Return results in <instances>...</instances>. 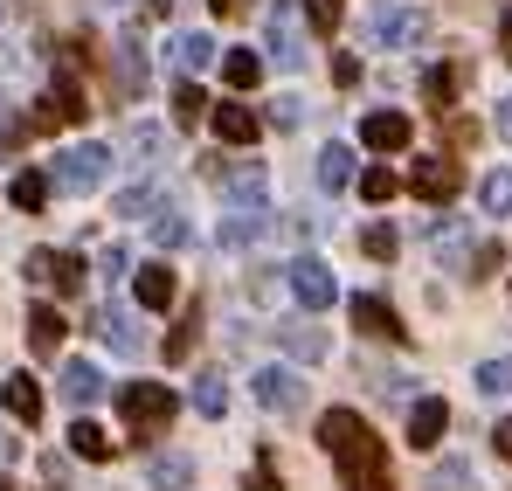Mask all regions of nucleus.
Segmentation results:
<instances>
[{"label":"nucleus","mask_w":512,"mask_h":491,"mask_svg":"<svg viewBox=\"0 0 512 491\" xmlns=\"http://www.w3.org/2000/svg\"><path fill=\"white\" fill-rule=\"evenodd\" d=\"M319 450L340 464L346 491H388V443H381L353 409H326L319 415Z\"/></svg>","instance_id":"nucleus-1"},{"label":"nucleus","mask_w":512,"mask_h":491,"mask_svg":"<svg viewBox=\"0 0 512 491\" xmlns=\"http://www.w3.org/2000/svg\"><path fill=\"white\" fill-rule=\"evenodd\" d=\"M423 35H429V14H423V7L374 0V14H367V42H374V49H416Z\"/></svg>","instance_id":"nucleus-2"},{"label":"nucleus","mask_w":512,"mask_h":491,"mask_svg":"<svg viewBox=\"0 0 512 491\" xmlns=\"http://www.w3.org/2000/svg\"><path fill=\"white\" fill-rule=\"evenodd\" d=\"M49 180H56V187H63V194H97V187H104V180H111V153H104V146H63V153H56V166H49Z\"/></svg>","instance_id":"nucleus-3"},{"label":"nucleus","mask_w":512,"mask_h":491,"mask_svg":"<svg viewBox=\"0 0 512 491\" xmlns=\"http://www.w3.org/2000/svg\"><path fill=\"white\" fill-rule=\"evenodd\" d=\"M118 415L132 422V436H167L173 395L160 388V381H132V388H118Z\"/></svg>","instance_id":"nucleus-4"},{"label":"nucleus","mask_w":512,"mask_h":491,"mask_svg":"<svg viewBox=\"0 0 512 491\" xmlns=\"http://www.w3.org/2000/svg\"><path fill=\"white\" fill-rule=\"evenodd\" d=\"M201 173L222 187L229 208H256V201H263V166H256V160H208Z\"/></svg>","instance_id":"nucleus-5"},{"label":"nucleus","mask_w":512,"mask_h":491,"mask_svg":"<svg viewBox=\"0 0 512 491\" xmlns=\"http://www.w3.org/2000/svg\"><path fill=\"white\" fill-rule=\"evenodd\" d=\"M284 277H291V291H298V305H305V312H326V305L340 298V277H333L319 256H291V263H284Z\"/></svg>","instance_id":"nucleus-6"},{"label":"nucleus","mask_w":512,"mask_h":491,"mask_svg":"<svg viewBox=\"0 0 512 491\" xmlns=\"http://www.w3.org/2000/svg\"><path fill=\"white\" fill-rule=\"evenodd\" d=\"M263 28H270V49H277V63H284V70H298V63H305V28H298V0H270Z\"/></svg>","instance_id":"nucleus-7"},{"label":"nucleus","mask_w":512,"mask_h":491,"mask_svg":"<svg viewBox=\"0 0 512 491\" xmlns=\"http://www.w3.org/2000/svg\"><path fill=\"white\" fill-rule=\"evenodd\" d=\"M28 277H35V284H56V298H70V291H84V256H70V249H35V256H28Z\"/></svg>","instance_id":"nucleus-8"},{"label":"nucleus","mask_w":512,"mask_h":491,"mask_svg":"<svg viewBox=\"0 0 512 491\" xmlns=\"http://www.w3.org/2000/svg\"><path fill=\"white\" fill-rule=\"evenodd\" d=\"M409 139H416L409 111H367V118H360V146H367V153H402Z\"/></svg>","instance_id":"nucleus-9"},{"label":"nucleus","mask_w":512,"mask_h":491,"mask_svg":"<svg viewBox=\"0 0 512 491\" xmlns=\"http://www.w3.org/2000/svg\"><path fill=\"white\" fill-rule=\"evenodd\" d=\"M346 312H353V326L367 332V339H409V326L395 319V305H388V298H374V291H353V298H346Z\"/></svg>","instance_id":"nucleus-10"},{"label":"nucleus","mask_w":512,"mask_h":491,"mask_svg":"<svg viewBox=\"0 0 512 491\" xmlns=\"http://www.w3.org/2000/svg\"><path fill=\"white\" fill-rule=\"evenodd\" d=\"M256 402L270 415H298L305 409V381H298L291 367H263V374H256Z\"/></svg>","instance_id":"nucleus-11"},{"label":"nucleus","mask_w":512,"mask_h":491,"mask_svg":"<svg viewBox=\"0 0 512 491\" xmlns=\"http://www.w3.org/2000/svg\"><path fill=\"white\" fill-rule=\"evenodd\" d=\"M409 187H416L423 201H450V194L464 187V166L450 160V153H429V160H416V173H409Z\"/></svg>","instance_id":"nucleus-12"},{"label":"nucleus","mask_w":512,"mask_h":491,"mask_svg":"<svg viewBox=\"0 0 512 491\" xmlns=\"http://www.w3.org/2000/svg\"><path fill=\"white\" fill-rule=\"evenodd\" d=\"M111 77H118V97H139V90H146V42H139V35H125V42L111 49Z\"/></svg>","instance_id":"nucleus-13"},{"label":"nucleus","mask_w":512,"mask_h":491,"mask_svg":"<svg viewBox=\"0 0 512 491\" xmlns=\"http://www.w3.org/2000/svg\"><path fill=\"white\" fill-rule=\"evenodd\" d=\"M277 346H284L291 360H326V353H333V339L319 326H305V319H277Z\"/></svg>","instance_id":"nucleus-14"},{"label":"nucleus","mask_w":512,"mask_h":491,"mask_svg":"<svg viewBox=\"0 0 512 491\" xmlns=\"http://www.w3.org/2000/svg\"><path fill=\"white\" fill-rule=\"evenodd\" d=\"M443 429H450L443 395H423V402L409 409V443H416V450H436V443H443Z\"/></svg>","instance_id":"nucleus-15"},{"label":"nucleus","mask_w":512,"mask_h":491,"mask_svg":"<svg viewBox=\"0 0 512 491\" xmlns=\"http://www.w3.org/2000/svg\"><path fill=\"white\" fill-rule=\"evenodd\" d=\"M97 339H104L111 353H139V346H146L139 319H132V312H118V305H104V312H97Z\"/></svg>","instance_id":"nucleus-16"},{"label":"nucleus","mask_w":512,"mask_h":491,"mask_svg":"<svg viewBox=\"0 0 512 491\" xmlns=\"http://www.w3.org/2000/svg\"><path fill=\"white\" fill-rule=\"evenodd\" d=\"M215 132H222V146H256L263 139V118H256L250 104H222L215 111Z\"/></svg>","instance_id":"nucleus-17"},{"label":"nucleus","mask_w":512,"mask_h":491,"mask_svg":"<svg viewBox=\"0 0 512 491\" xmlns=\"http://www.w3.org/2000/svg\"><path fill=\"white\" fill-rule=\"evenodd\" d=\"M125 153H132V173H153V166L167 160V125H132Z\"/></svg>","instance_id":"nucleus-18"},{"label":"nucleus","mask_w":512,"mask_h":491,"mask_svg":"<svg viewBox=\"0 0 512 491\" xmlns=\"http://www.w3.org/2000/svg\"><path fill=\"white\" fill-rule=\"evenodd\" d=\"M0 402H7L14 422H42V388H35L28 374H7V381H0Z\"/></svg>","instance_id":"nucleus-19"},{"label":"nucleus","mask_w":512,"mask_h":491,"mask_svg":"<svg viewBox=\"0 0 512 491\" xmlns=\"http://www.w3.org/2000/svg\"><path fill=\"white\" fill-rule=\"evenodd\" d=\"M49 111H56V125H84L90 118V97H84V83L70 77V70L56 77V90H49Z\"/></svg>","instance_id":"nucleus-20"},{"label":"nucleus","mask_w":512,"mask_h":491,"mask_svg":"<svg viewBox=\"0 0 512 491\" xmlns=\"http://www.w3.org/2000/svg\"><path fill=\"white\" fill-rule=\"evenodd\" d=\"M104 395V374L90 367V360H63V402H77V409H90Z\"/></svg>","instance_id":"nucleus-21"},{"label":"nucleus","mask_w":512,"mask_h":491,"mask_svg":"<svg viewBox=\"0 0 512 491\" xmlns=\"http://www.w3.org/2000/svg\"><path fill=\"white\" fill-rule=\"evenodd\" d=\"M457 90H464V70H457V63H429L423 70V97L436 104V118L457 104Z\"/></svg>","instance_id":"nucleus-22"},{"label":"nucleus","mask_w":512,"mask_h":491,"mask_svg":"<svg viewBox=\"0 0 512 491\" xmlns=\"http://www.w3.org/2000/svg\"><path fill=\"white\" fill-rule=\"evenodd\" d=\"M353 180H360V166H353V146H340V139H333V146L319 153V187H326V194H340V187H353Z\"/></svg>","instance_id":"nucleus-23"},{"label":"nucleus","mask_w":512,"mask_h":491,"mask_svg":"<svg viewBox=\"0 0 512 491\" xmlns=\"http://www.w3.org/2000/svg\"><path fill=\"white\" fill-rule=\"evenodd\" d=\"M63 332H70V326H63V312H56V305H35V312H28V346H35L42 360L63 346Z\"/></svg>","instance_id":"nucleus-24"},{"label":"nucleus","mask_w":512,"mask_h":491,"mask_svg":"<svg viewBox=\"0 0 512 491\" xmlns=\"http://www.w3.org/2000/svg\"><path fill=\"white\" fill-rule=\"evenodd\" d=\"M132 291H139V305H146V312H167V305H173V270H167V263H146Z\"/></svg>","instance_id":"nucleus-25"},{"label":"nucleus","mask_w":512,"mask_h":491,"mask_svg":"<svg viewBox=\"0 0 512 491\" xmlns=\"http://www.w3.org/2000/svg\"><path fill=\"white\" fill-rule=\"evenodd\" d=\"M263 229H270V208H263V201H256V208H229V222H222V243H256V236H263Z\"/></svg>","instance_id":"nucleus-26"},{"label":"nucleus","mask_w":512,"mask_h":491,"mask_svg":"<svg viewBox=\"0 0 512 491\" xmlns=\"http://www.w3.org/2000/svg\"><path fill=\"white\" fill-rule=\"evenodd\" d=\"M146 478H153V491H187V478H194V464H187L180 450H160V457L146 464Z\"/></svg>","instance_id":"nucleus-27"},{"label":"nucleus","mask_w":512,"mask_h":491,"mask_svg":"<svg viewBox=\"0 0 512 491\" xmlns=\"http://www.w3.org/2000/svg\"><path fill=\"white\" fill-rule=\"evenodd\" d=\"M173 63H180V70H208V63H215V42H208L201 28H180V35H173Z\"/></svg>","instance_id":"nucleus-28"},{"label":"nucleus","mask_w":512,"mask_h":491,"mask_svg":"<svg viewBox=\"0 0 512 491\" xmlns=\"http://www.w3.org/2000/svg\"><path fill=\"white\" fill-rule=\"evenodd\" d=\"M7 201H14L21 215H35V208L49 201V173H35V166H28V173H14V180H7Z\"/></svg>","instance_id":"nucleus-29"},{"label":"nucleus","mask_w":512,"mask_h":491,"mask_svg":"<svg viewBox=\"0 0 512 491\" xmlns=\"http://www.w3.org/2000/svg\"><path fill=\"white\" fill-rule=\"evenodd\" d=\"M111 208H118V215H139V222H146V215H167L173 201L160 194V187H146V180H139V187H125V194H118Z\"/></svg>","instance_id":"nucleus-30"},{"label":"nucleus","mask_w":512,"mask_h":491,"mask_svg":"<svg viewBox=\"0 0 512 491\" xmlns=\"http://www.w3.org/2000/svg\"><path fill=\"white\" fill-rule=\"evenodd\" d=\"M70 450H77L84 464H111V436H104L97 422H70Z\"/></svg>","instance_id":"nucleus-31"},{"label":"nucleus","mask_w":512,"mask_h":491,"mask_svg":"<svg viewBox=\"0 0 512 491\" xmlns=\"http://www.w3.org/2000/svg\"><path fill=\"white\" fill-rule=\"evenodd\" d=\"M222 77L236 83V90H256V83H263V56H256V49H229V56H222Z\"/></svg>","instance_id":"nucleus-32"},{"label":"nucleus","mask_w":512,"mask_h":491,"mask_svg":"<svg viewBox=\"0 0 512 491\" xmlns=\"http://www.w3.org/2000/svg\"><path fill=\"white\" fill-rule=\"evenodd\" d=\"M194 409L208 415V422H222V415H229V381H222V374H201V381H194Z\"/></svg>","instance_id":"nucleus-33"},{"label":"nucleus","mask_w":512,"mask_h":491,"mask_svg":"<svg viewBox=\"0 0 512 491\" xmlns=\"http://www.w3.org/2000/svg\"><path fill=\"white\" fill-rule=\"evenodd\" d=\"M499 270H506V243H478L464 256V277H471V284H485V277H499Z\"/></svg>","instance_id":"nucleus-34"},{"label":"nucleus","mask_w":512,"mask_h":491,"mask_svg":"<svg viewBox=\"0 0 512 491\" xmlns=\"http://www.w3.org/2000/svg\"><path fill=\"white\" fill-rule=\"evenodd\" d=\"M464 256H471L464 222H443V229H436V263H443V270H464Z\"/></svg>","instance_id":"nucleus-35"},{"label":"nucleus","mask_w":512,"mask_h":491,"mask_svg":"<svg viewBox=\"0 0 512 491\" xmlns=\"http://www.w3.org/2000/svg\"><path fill=\"white\" fill-rule=\"evenodd\" d=\"M201 118H208L201 83H173V125H201Z\"/></svg>","instance_id":"nucleus-36"},{"label":"nucleus","mask_w":512,"mask_h":491,"mask_svg":"<svg viewBox=\"0 0 512 491\" xmlns=\"http://www.w3.org/2000/svg\"><path fill=\"white\" fill-rule=\"evenodd\" d=\"M478 208H485V215H512V173H485Z\"/></svg>","instance_id":"nucleus-37"},{"label":"nucleus","mask_w":512,"mask_h":491,"mask_svg":"<svg viewBox=\"0 0 512 491\" xmlns=\"http://www.w3.org/2000/svg\"><path fill=\"white\" fill-rule=\"evenodd\" d=\"M478 395H492V402L512 395V353H499V360H485V367H478Z\"/></svg>","instance_id":"nucleus-38"},{"label":"nucleus","mask_w":512,"mask_h":491,"mask_svg":"<svg viewBox=\"0 0 512 491\" xmlns=\"http://www.w3.org/2000/svg\"><path fill=\"white\" fill-rule=\"evenodd\" d=\"M395 187H402V180H395L388 166H367V173H360V201H374V208L395 201Z\"/></svg>","instance_id":"nucleus-39"},{"label":"nucleus","mask_w":512,"mask_h":491,"mask_svg":"<svg viewBox=\"0 0 512 491\" xmlns=\"http://www.w3.org/2000/svg\"><path fill=\"white\" fill-rule=\"evenodd\" d=\"M194 339H201V305H187V319L173 326V339H167V360H187V353H194Z\"/></svg>","instance_id":"nucleus-40"},{"label":"nucleus","mask_w":512,"mask_h":491,"mask_svg":"<svg viewBox=\"0 0 512 491\" xmlns=\"http://www.w3.org/2000/svg\"><path fill=\"white\" fill-rule=\"evenodd\" d=\"M360 249H367V256H374V263H395V249H402V236H395V229H388V222H374V229H367V236H360Z\"/></svg>","instance_id":"nucleus-41"},{"label":"nucleus","mask_w":512,"mask_h":491,"mask_svg":"<svg viewBox=\"0 0 512 491\" xmlns=\"http://www.w3.org/2000/svg\"><path fill=\"white\" fill-rule=\"evenodd\" d=\"M471 491V464H464V457H443V464H436V491Z\"/></svg>","instance_id":"nucleus-42"},{"label":"nucleus","mask_w":512,"mask_h":491,"mask_svg":"<svg viewBox=\"0 0 512 491\" xmlns=\"http://www.w3.org/2000/svg\"><path fill=\"white\" fill-rule=\"evenodd\" d=\"M153 243H160V249H180V243H187V222H180L173 208L160 215V222H153Z\"/></svg>","instance_id":"nucleus-43"},{"label":"nucleus","mask_w":512,"mask_h":491,"mask_svg":"<svg viewBox=\"0 0 512 491\" xmlns=\"http://www.w3.org/2000/svg\"><path fill=\"white\" fill-rule=\"evenodd\" d=\"M243 491H277V457H270V450L256 457V471L243 478Z\"/></svg>","instance_id":"nucleus-44"},{"label":"nucleus","mask_w":512,"mask_h":491,"mask_svg":"<svg viewBox=\"0 0 512 491\" xmlns=\"http://www.w3.org/2000/svg\"><path fill=\"white\" fill-rule=\"evenodd\" d=\"M312 28L333 35V28H340V0H312Z\"/></svg>","instance_id":"nucleus-45"},{"label":"nucleus","mask_w":512,"mask_h":491,"mask_svg":"<svg viewBox=\"0 0 512 491\" xmlns=\"http://www.w3.org/2000/svg\"><path fill=\"white\" fill-rule=\"evenodd\" d=\"M270 118H277V125H298V118H305V104H298V97H277V111H270Z\"/></svg>","instance_id":"nucleus-46"},{"label":"nucleus","mask_w":512,"mask_h":491,"mask_svg":"<svg viewBox=\"0 0 512 491\" xmlns=\"http://www.w3.org/2000/svg\"><path fill=\"white\" fill-rule=\"evenodd\" d=\"M97 270H104V277H111V284H118V277H125V270H132V256H125V249H111V256H104V263H97Z\"/></svg>","instance_id":"nucleus-47"},{"label":"nucleus","mask_w":512,"mask_h":491,"mask_svg":"<svg viewBox=\"0 0 512 491\" xmlns=\"http://www.w3.org/2000/svg\"><path fill=\"white\" fill-rule=\"evenodd\" d=\"M333 83H360V63L353 56H333Z\"/></svg>","instance_id":"nucleus-48"},{"label":"nucleus","mask_w":512,"mask_h":491,"mask_svg":"<svg viewBox=\"0 0 512 491\" xmlns=\"http://www.w3.org/2000/svg\"><path fill=\"white\" fill-rule=\"evenodd\" d=\"M492 443H499V457H512V415L499 422V429H492Z\"/></svg>","instance_id":"nucleus-49"},{"label":"nucleus","mask_w":512,"mask_h":491,"mask_svg":"<svg viewBox=\"0 0 512 491\" xmlns=\"http://www.w3.org/2000/svg\"><path fill=\"white\" fill-rule=\"evenodd\" d=\"M499 56L512 63V7H506V21H499Z\"/></svg>","instance_id":"nucleus-50"},{"label":"nucleus","mask_w":512,"mask_h":491,"mask_svg":"<svg viewBox=\"0 0 512 491\" xmlns=\"http://www.w3.org/2000/svg\"><path fill=\"white\" fill-rule=\"evenodd\" d=\"M499 139H512V97H499Z\"/></svg>","instance_id":"nucleus-51"},{"label":"nucleus","mask_w":512,"mask_h":491,"mask_svg":"<svg viewBox=\"0 0 512 491\" xmlns=\"http://www.w3.org/2000/svg\"><path fill=\"white\" fill-rule=\"evenodd\" d=\"M14 450H21V443H14V436H0V464H14Z\"/></svg>","instance_id":"nucleus-52"},{"label":"nucleus","mask_w":512,"mask_h":491,"mask_svg":"<svg viewBox=\"0 0 512 491\" xmlns=\"http://www.w3.org/2000/svg\"><path fill=\"white\" fill-rule=\"evenodd\" d=\"M208 7H215V14H243V0H208Z\"/></svg>","instance_id":"nucleus-53"},{"label":"nucleus","mask_w":512,"mask_h":491,"mask_svg":"<svg viewBox=\"0 0 512 491\" xmlns=\"http://www.w3.org/2000/svg\"><path fill=\"white\" fill-rule=\"evenodd\" d=\"M173 7H180V0H153V14H173Z\"/></svg>","instance_id":"nucleus-54"},{"label":"nucleus","mask_w":512,"mask_h":491,"mask_svg":"<svg viewBox=\"0 0 512 491\" xmlns=\"http://www.w3.org/2000/svg\"><path fill=\"white\" fill-rule=\"evenodd\" d=\"M111 7H132V0H111Z\"/></svg>","instance_id":"nucleus-55"},{"label":"nucleus","mask_w":512,"mask_h":491,"mask_svg":"<svg viewBox=\"0 0 512 491\" xmlns=\"http://www.w3.org/2000/svg\"><path fill=\"white\" fill-rule=\"evenodd\" d=\"M0 491H14V485H7V478H0Z\"/></svg>","instance_id":"nucleus-56"}]
</instances>
